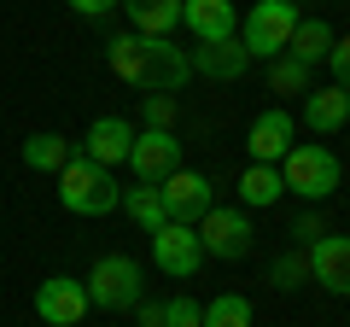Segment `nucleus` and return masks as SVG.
<instances>
[{
	"instance_id": "29",
	"label": "nucleus",
	"mask_w": 350,
	"mask_h": 327,
	"mask_svg": "<svg viewBox=\"0 0 350 327\" xmlns=\"http://www.w3.org/2000/svg\"><path fill=\"white\" fill-rule=\"evenodd\" d=\"M321 234H327V228H321V216H315V211H304L298 222H292V246H315Z\"/></svg>"
},
{
	"instance_id": "13",
	"label": "nucleus",
	"mask_w": 350,
	"mask_h": 327,
	"mask_svg": "<svg viewBox=\"0 0 350 327\" xmlns=\"http://www.w3.org/2000/svg\"><path fill=\"white\" fill-rule=\"evenodd\" d=\"M129 146H135V129L123 117H94L88 140H82V158L100 164V170H117V164H129Z\"/></svg>"
},
{
	"instance_id": "25",
	"label": "nucleus",
	"mask_w": 350,
	"mask_h": 327,
	"mask_svg": "<svg viewBox=\"0 0 350 327\" xmlns=\"http://www.w3.org/2000/svg\"><path fill=\"white\" fill-rule=\"evenodd\" d=\"M251 298H239V292H222V298L204 304V322L199 327H251Z\"/></svg>"
},
{
	"instance_id": "22",
	"label": "nucleus",
	"mask_w": 350,
	"mask_h": 327,
	"mask_svg": "<svg viewBox=\"0 0 350 327\" xmlns=\"http://www.w3.org/2000/svg\"><path fill=\"white\" fill-rule=\"evenodd\" d=\"M123 211L135 216L146 234H158L163 222H170V211H163V199H158V187H146V181H135V187H123Z\"/></svg>"
},
{
	"instance_id": "24",
	"label": "nucleus",
	"mask_w": 350,
	"mask_h": 327,
	"mask_svg": "<svg viewBox=\"0 0 350 327\" xmlns=\"http://www.w3.org/2000/svg\"><path fill=\"white\" fill-rule=\"evenodd\" d=\"M310 76H315V70H310L304 59H292V53L269 59V88H275V94H310V88H315Z\"/></svg>"
},
{
	"instance_id": "21",
	"label": "nucleus",
	"mask_w": 350,
	"mask_h": 327,
	"mask_svg": "<svg viewBox=\"0 0 350 327\" xmlns=\"http://www.w3.org/2000/svg\"><path fill=\"white\" fill-rule=\"evenodd\" d=\"M105 64H111L117 82H129V88L140 94V36L129 29V36H111L105 41Z\"/></svg>"
},
{
	"instance_id": "27",
	"label": "nucleus",
	"mask_w": 350,
	"mask_h": 327,
	"mask_svg": "<svg viewBox=\"0 0 350 327\" xmlns=\"http://www.w3.org/2000/svg\"><path fill=\"white\" fill-rule=\"evenodd\" d=\"M327 64H333V82H338V88H350V36H333Z\"/></svg>"
},
{
	"instance_id": "15",
	"label": "nucleus",
	"mask_w": 350,
	"mask_h": 327,
	"mask_svg": "<svg viewBox=\"0 0 350 327\" xmlns=\"http://www.w3.org/2000/svg\"><path fill=\"white\" fill-rule=\"evenodd\" d=\"M193 59V76H211V82H239L245 76V64H251V53L239 47V36H228V41H204L199 53H187Z\"/></svg>"
},
{
	"instance_id": "26",
	"label": "nucleus",
	"mask_w": 350,
	"mask_h": 327,
	"mask_svg": "<svg viewBox=\"0 0 350 327\" xmlns=\"http://www.w3.org/2000/svg\"><path fill=\"white\" fill-rule=\"evenodd\" d=\"M140 117L146 129H175V94H140Z\"/></svg>"
},
{
	"instance_id": "8",
	"label": "nucleus",
	"mask_w": 350,
	"mask_h": 327,
	"mask_svg": "<svg viewBox=\"0 0 350 327\" xmlns=\"http://www.w3.org/2000/svg\"><path fill=\"white\" fill-rule=\"evenodd\" d=\"M158 199H163V211H170V222H187L193 228L216 205V187H211L204 170H175L170 181H158Z\"/></svg>"
},
{
	"instance_id": "4",
	"label": "nucleus",
	"mask_w": 350,
	"mask_h": 327,
	"mask_svg": "<svg viewBox=\"0 0 350 327\" xmlns=\"http://www.w3.org/2000/svg\"><path fill=\"white\" fill-rule=\"evenodd\" d=\"M88 304H100V310H135L140 304V287H146V280H140V263L135 257H123V252H105L100 263L88 269Z\"/></svg>"
},
{
	"instance_id": "31",
	"label": "nucleus",
	"mask_w": 350,
	"mask_h": 327,
	"mask_svg": "<svg viewBox=\"0 0 350 327\" xmlns=\"http://www.w3.org/2000/svg\"><path fill=\"white\" fill-rule=\"evenodd\" d=\"M123 0H70V12L76 18H105V12H117Z\"/></svg>"
},
{
	"instance_id": "19",
	"label": "nucleus",
	"mask_w": 350,
	"mask_h": 327,
	"mask_svg": "<svg viewBox=\"0 0 350 327\" xmlns=\"http://www.w3.org/2000/svg\"><path fill=\"white\" fill-rule=\"evenodd\" d=\"M286 53H292V59H304L310 70H315V64H327V53H333V24H327V18H298Z\"/></svg>"
},
{
	"instance_id": "14",
	"label": "nucleus",
	"mask_w": 350,
	"mask_h": 327,
	"mask_svg": "<svg viewBox=\"0 0 350 327\" xmlns=\"http://www.w3.org/2000/svg\"><path fill=\"white\" fill-rule=\"evenodd\" d=\"M181 24L193 29V41H228L239 36V12H234V0H181Z\"/></svg>"
},
{
	"instance_id": "1",
	"label": "nucleus",
	"mask_w": 350,
	"mask_h": 327,
	"mask_svg": "<svg viewBox=\"0 0 350 327\" xmlns=\"http://www.w3.org/2000/svg\"><path fill=\"white\" fill-rule=\"evenodd\" d=\"M59 205L70 216H111V211H123V187L111 181V170H100V164H88L76 152L59 170Z\"/></svg>"
},
{
	"instance_id": "6",
	"label": "nucleus",
	"mask_w": 350,
	"mask_h": 327,
	"mask_svg": "<svg viewBox=\"0 0 350 327\" xmlns=\"http://www.w3.org/2000/svg\"><path fill=\"white\" fill-rule=\"evenodd\" d=\"M193 228H199V246H204V257L239 263V257L251 252V222H245V211H239V205H211V211H204Z\"/></svg>"
},
{
	"instance_id": "7",
	"label": "nucleus",
	"mask_w": 350,
	"mask_h": 327,
	"mask_svg": "<svg viewBox=\"0 0 350 327\" xmlns=\"http://www.w3.org/2000/svg\"><path fill=\"white\" fill-rule=\"evenodd\" d=\"M129 170H135V181H146V187L170 181L175 170H181V140H175V129H140L135 146H129Z\"/></svg>"
},
{
	"instance_id": "20",
	"label": "nucleus",
	"mask_w": 350,
	"mask_h": 327,
	"mask_svg": "<svg viewBox=\"0 0 350 327\" xmlns=\"http://www.w3.org/2000/svg\"><path fill=\"white\" fill-rule=\"evenodd\" d=\"M70 158H76L70 140L53 135V129H41V135H29V140H24V164H29V170H41V176H59Z\"/></svg>"
},
{
	"instance_id": "9",
	"label": "nucleus",
	"mask_w": 350,
	"mask_h": 327,
	"mask_svg": "<svg viewBox=\"0 0 350 327\" xmlns=\"http://www.w3.org/2000/svg\"><path fill=\"white\" fill-rule=\"evenodd\" d=\"M152 263H158L163 275H175V280L199 275V263H204L199 228H187V222H163L158 234H152Z\"/></svg>"
},
{
	"instance_id": "2",
	"label": "nucleus",
	"mask_w": 350,
	"mask_h": 327,
	"mask_svg": "<svg viewBox=\"0 0 350 327\" xmlns=\"http://www.w3.org/2000/svg\"><path fill=\"white\" fill-rule=\"evenodd\" d=\"M275 170H280V181H286L298 199H310V205L333 199L338 181H345V170H338V152L321 146V140H304V146H292L286 158L275 164Z\"/></svg>"
},
{
	"instance_id": "28",
	"label": "nucleus",
	"mask_w": 350,
	"mask_h": 327,
	"mask_svg": "<svg viewBox=\"0 0 350 327\" xmlns=\"http://www.w3.org/2000/svg\"><path fill=\"white\" fill-rule=\"evenodd\" d=\"M163 310H170V327H199V322H204V310H199L193 298H170Z\"/></svg>"
},
{
	"instance_id": "18",
	"label": "nucleus",
	"mask_w": 350,
	"mask_h": 327,
	"mask_svg": "<svg viewBox=\"0 0 350 327\" xmlns=\"http://www.w3.org/2000/svg\"><path fill=\"white\" fill-rule=\"evenodd\" d=\"M123 12L135 36H170L181 24V0H123Z\"/></svg>"
},
{
	"instance_id": "30",
	"label": "nucleus",
	"mask_w": 350,
	"mask_h": 327,
	"mask_svg": "<svg viewBox=\"0 0 350 327\" xmlns=\"http://www.w3.org/2000/svg\"><path fill=\"white\" fill-rule=\"evenodd\" d=\"M135 322H140V327H170V310H163L158 298H152V304L140 298V304H135Z\"/></svg>"
},
{
	"instance_id": "12",
	"label": "nucleus",
	"mask_w": 350,
	"mask_h": 327,
	"mask_svg": "<svg viewBox=\"0 0 350 327\" xmlns=\"http://www.w3.org/2000/svg\"><path fill=\"white\" fill-rule=\"evenodd\" d=\"M245 152H251V164H280L292 152V112H280V105L257 112L245 129Z\"/></svg>"
},
{
	"instance_id": "10",
	"label": "nucleus",
	"mask_w": 350,
	"mask_h": 327,
	"mask_svg": "<svg viewBox=\"0 0 350 327\" xmlns=\"http://www.w3.org/2000/svg\"><path fill=\"white\" fill-rule=\"evenodd\" d=\"M88 310H94V304H88V287H82V280H70V275H53V280H41V287H36V315L47 327H76Z\"/></svg>"
},
{
	"instance_id": "5",
	"label": "nucleus",
	"mask_w": 350,
	"mask_h": 327,
	"mask_svg": "<svg viewBox=\"0 0 350 327\" xmlns=\"http://www.w3.org/2000/svg\"><path fill=\"white\" fill-rule=\"evenodd\" d=\"M193 82L187 47H175L170 36H140V94H181Z\"/></svg>"
},
{
	"instance_id": "23",
	"label": "nucleus",
	"mask_w": 350,
	"mask_h": 327,
	"mask_svg": "<svg viewBox=\"0 0 350 327\" xmlns=\"http://www.w3.org/2000/svg\"><path fill=\"white\" fill-rule=\"evenodd\" d=\"M269 287H275V292H298V287H310V246H292V252H280L275 263H269Z\"/></svg>"
},
{
	"instance_id": "3",
	"label": "nucleus",
	"mask_w": 350,
	"mask_h": 327,
	"mask_svg": "<svg viewBox=\"0 0 350 327\" xmlns=\"http://www.w3.org/2000/svg\"><path fill=\"white\" fill-rule=\"evenodd\" d=\"M292 29H298V0H257L245 12V36H239V47L251 53V59H280L292 41Z\"/></svg>"
},
{
	"instance_id": "17",
	"label": "nucleus",
	"mask_w": 350,
	"mask_h": 327,
	"mask_svg": "<svg viewBox=\"0 0 350 327\" xmlns=\"http://www.w3.org/2000/svg\"><path fill=\"white\" fill-rule=\"evenodd\" d=\"M280 193H286V181H280L275 164H245L239 170V211H269V205H280Z\"/></svg>"
},
{
	"instance_id": "11",
	"label": "nucleus",
	"mask_w": 350,
	"mask_h": 327,
	"mask_svg": "<svg viewBox=\"0 0 350 327\" xmlns=\"http://www.w3.org/2000/svg\"><path fill=\"white\" fill-rule=\"evenodd\" d=\"M310 280L333 298H350V234H321L310 246Z\"/></svg>"
},
{
	"instance_id": "16",
	"label": "nucleus",
	"mask_w": 350,
	"mask_h": 327,
	"mask_svg": "<svg viewBox=\"0 0 350 327\" xmlns=\"http://www.w3.org/2000/svg\"><path fill=\"white\" fill-rule=\"evenodd\" d=\"M304 123L315 129V135H338V129L350 123V88H310L304 94Z\"/></svg>"
}]
</instances>
